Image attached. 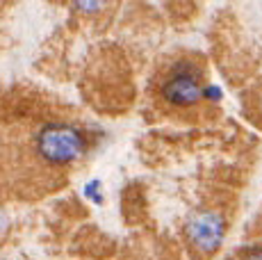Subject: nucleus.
<instances>
[{
    "instance_id": "nucleus-1",
    "label": "nucleus",
    "mask_w": 262,
    "mask_h": 260,
    "mask_svg": "<svg viewBox=\"0 0 262 260\" xmlns=\"http://www.w3.org/2000/svg\"><path fill=\"white\" fill-rule=\"evenodd\" d=\"M37 156L53 167L73 164L87 151V137L78 126L62 121H50L39 128L34 137Z\"/></svg>"
},
{
    "instance_id": "nucleus-2",
    "label": "nucleus",
    "mask_w": 262,
    "mask_h": 260,
    "mask_svg": "<svg viewBox=\"0 0 262 260\" xmlns=\"http://www.w3.org/2000/svg\"><path fill=\"white\" fill-rule=\"evenodd\" d=\"M205 84H203V73L194 62H178L164 78L160 94L169 105L173 107H191L203 98Z\"/></svg>"
},
{
    "instance_id": "nucleus-3",
    "label": "nucleus",
    "mask_w": 262,
    "mask_h": 260,
    "mask_svg": "<svg viewBox=\"0 0 262 260\" xmlns=\"http://www.w3.org/2000/svg\"><path fill=\"white\" fill-rule=\"evenodd\" d=\"M185 235L189 244L201 253H214L224 244L226 237V219L216 210H201L191 214L185 224Z\"/></svg>"
},
{
    "instance_id": "nucleus-4",
    "label": "nucleus",
    "mask_w": 262,
    "mask_h": 260,
    "mask_svg": "<svg viewBox=\"0 0 262 260\" xmlns=\"http://www.w3.org/2000/svg\"><path fill=\"white\" fill-rule=\"evenodd\" d=\"M82 194L92 203H96V206H103V183H100L98 178H94V181H89L87 185H84Z\"/></svg>"
},
{
    "instance_id": "nucleus-5",
    "label": "nucleus",
    "mask_w": 262,
    "mask_h": 260,
    "mask_svg": "<svg viewBox=\"0 0 262 260\" xmlns=\"http://www.w3.org/2000/svg\"><path fill=\"white\" fill-rule=\"evenodd\" d=\"M105 7V3H84V0H78V3H73V9H80V12H84V14H96V12H100V9Z\"/></svg>"
},
{
    "instance_id": "nucleus-6",
    "label": "nucleus",
    "mask_w": 262,
    "mask_h": 260,
    "mask_svg": "<svg viewBox=\"0 0 262 260\" xmlns=\"http://www.w3.org/2000/svg\"><path fill=\"white\" fill-rule=\"evenodd\" d=\"M203 98H208V101H212V103H219L221 98H224V89H221L219 84H205Z\"/></svg>"
},
{
    "instance_id": "nucleus-7",
    "label": "nucleus",
    "mask_w": 262,
    "mask_h": 260,
    "mask_svg": "<svg viewBox=\"0 0 262 260\" xmlns=\"http://www.w3.org/2000/svg\"><path fill=\"white\" fill-rule=\"evenodd\" d=\"M244 260H262V247H251L244 253Z\"/></svg>"
}]
</instances>
